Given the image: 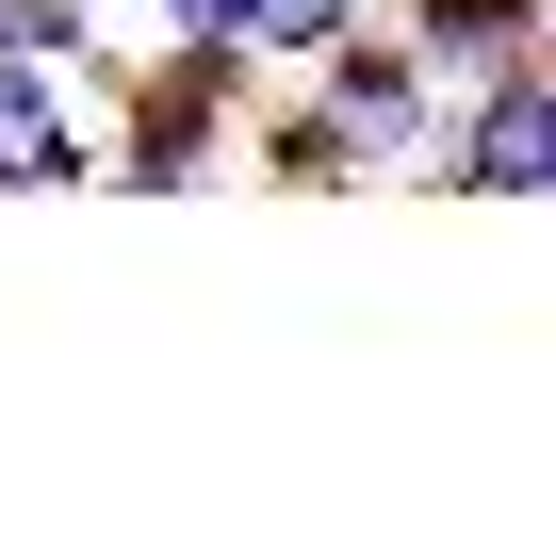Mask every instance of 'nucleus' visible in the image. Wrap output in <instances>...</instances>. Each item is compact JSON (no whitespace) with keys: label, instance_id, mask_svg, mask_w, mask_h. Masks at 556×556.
<instances>
[{"label":"nucleus","instance_id":"obj_1","mask_svg":"<svg viewBox=\"0 0 556 556\" xmlns=\"http://www.w3.org/2000/svg\"><path fill=\"white\" fill-rule=\"evenodd\" d=\"M295 83L377 148V180H393V164H426V180H442V115H458V83L409 50V17H361V34H344V50H312Z\"/></svg>","mask_w":556,"mask_h":556},{"label":"nucleus","instance_id":"obj_2","mask_svg":"<svg viewBox=\"0 0 556 556\" xmlns=\"http://www.w3.org/2000/svg\"><path fill=\"white\" fill-rule=\"evenodd\" d=\"M442 197H556V50L458 83V115H442Z\"/></svg>","mask_w":556,"mask_h":556},{"label":"nucleus","instance_id":"obj_3","mask_svg":"<svg viewBox=\"0 0 556 556\" xmlns=\"http://www.w3.org/2000/svg\"><path fill=\"white\" fill-rule=\"evenodd\" d=\"M245 164H262V180H295V197H344V180H377V148H361V131H344V115H328L295 66L245 99Z\"/></svg>","mask_w":556,"mask_h":556},{"label":"nucleus","instance_id":"obj_4","mask_svg":"<svg viewBox=\"0 0 556 556\" xmlns=\"http://www.w3.org/2000/svg\"><path fill=\"white\" fill-rule=\"evenodd\" d=\"M540 17H556V0H409V50H426L442 83H491V66L540 50Z\"/></svg>","mask_w":556,"mask_h":556},{"label":"nucleus","instance_id":"obj_5","mask_svg":"<svg viewBox=\"0 0 556 556\" xmlns=\"http://www.w3.org/2000/svg\"><path fill=\"white\" fill-rule=\"evenodd\" d=\"M361 17H377V0H245V50H262V66H312V50H344Z\"/></svg>","mask_w":556,"mask_h":556},{"label":"nucleus","instance_id":"obj_6","mask_svg":"<svg viewBox=\"0 0 556 556\" xmlns=\"http://www.w3.org/2000/svg\"><path fill=\"white\" fill-rule=\"evenodd\" d=\"M99 17H115V34H131V17H148V0H99Z\"/></svg>","mask_w":556,"mask_h":556},{"label":"nucleus","instance_id":"obj_7","mask_svg":"<svg viewBox=\"0 0 556 556\" xmlns=\"http://www.w3.org/2000/svg\"><path fill=\"white\" fill-rule=\"evenodd\" d=\"M540 50H556V17H540Z\"/></svg>","mask_w":556,"mask_h":556}]
</instances>
